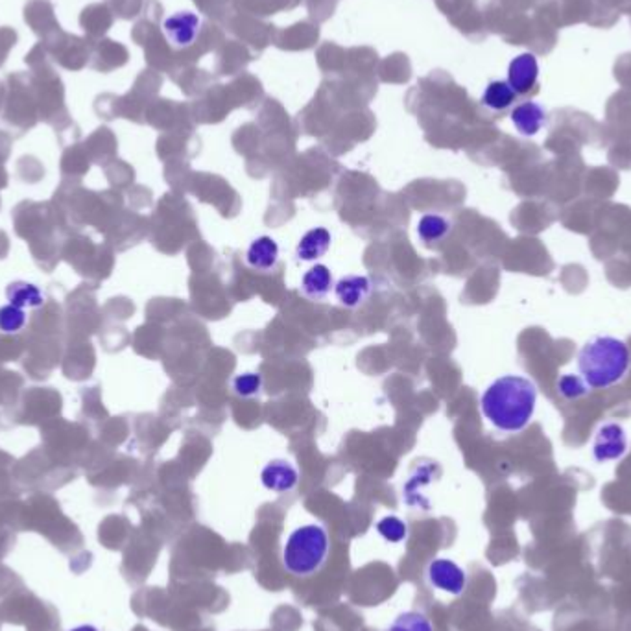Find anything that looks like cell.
I'll use <instances>...</instances> for the list:
<instances>
[{"label":"cell","mask_w":631,"mask_h":631,"mask_svg":"<svg viewBox=\"0 0 631 631\" xmlns=\"http://www.w3.org/2000/svg\"><path fill=\"white\" fill-rule=\"evenodd\" d=\"M538 404V386L520 375L491 382L480 397L484 417L501 432L515 434L529 427Z\"/></svg>","instance_id":"obj_1"},{"label":"cell","mask_w":631,"mask_h":631,"mask_svg":"<svg viewBox=\"0 0 631 631\" xmlns=\"http://www.w3.org/2000/svg\"><path fill=\"white\" fill-rule=\"evenodd\" d=\"M578 368L589 388L608 390L627 375L631 368V351L620 338L596 336L582 347Z\"/></svg>","instance_id":"obj_2"},{"label":"cell","mask_w":631,"mask_h":631,"mask_svg":"<svg viewBox=\"0 0 631 631\" xmlns=\"http://www.w3.org/2000/svg\"><path fill=\"white\" fill-rule=\"evenodd\" d=\"M331 552V538L322 524H301L290 532L280 552V561L287 573L296 578H312L318 574Z\"/></svg>","instance_id":"obj_3"},{"label":"cell","mask_w":631,"mask_h":631,"mask_svg":"<svg viewBox=\"0 0 631 631\" xmlns=\"http://www.w3.org/2000/svg\"><path fill=\"white\" fill-rule=\"evenodd\" d=\"M427 580L436 591L450 596H462L467 589V573L464 567L449 557H436L427 565Z\"/></svg>","instance_id":"obj_4"},{"label":"cell","mask_w":631,"mask_h":631,"mask_svg":"<svg viewBox=\"0 0 631 631\" xmlns=\"http://www.w3.org/2000/svg\"><path fill=\"white\" fill-rule=\"evenodd\" d=\"M203 21L194 12H175L163 21V33L173 49H189L201 33Z\"/></svg>","instance_id":"obj_5"},{"label":"cell","mask_w":631,"mask_h":631,"mask_svg":"<svg viewBox=\"0 0 631 631\" xmlns=\"http://www.w3.org/2000/svg\"><path fill=\"white\" fill-rule=\"evenodd\" d=\"M627 450L626 431L618 423H604L596 432L592 454L596 462H611L618 460Z\"/></svg>","instance_id":"obj_6"},{"label":"cell","mask_w":631,"mask_h":631,"mask_svg":"<svg viewBox=\"0 0 631 631\" xmlns=\"http://www.w3.org/2000/svg\"><path fill=\"white\" fill-rule=\"evenodd\" d=\"M261 482L271 493L283 495L290 493V491L298 487L299 473L292 462L277 458L264 466V469L261 471Z\"/></svg>","instance_id":"obj_7"},{"label":"cell","mask_w":631,"mask_h":631,"mask_svg":"<svg viewBox=\"0 0 631 631\" xmlns=\"http://www.w3.org/2000/svg\"><path fill=\"white\" fill-rule=\"evenodd\" d=\"M245 264L262 275L273 273L279 266V244L275 238L262 235L252 240L248 250H245Z\"/></svg>","instance_id":"obj_8"},{"label":"cell","mask_w":631,"mask_h":631,"mask_svg":"<svg viewBox=\"0 0 631 631\" xmlns=\"http://www.w3.org/2000/svg\"><path fill=\"white\" fill-rule=\"evenodd\" d=\"M538 76H539V63L534 54L524 52L511 59L508 68V84L517 93V96L530 93L538 84Z\"/></svg>","instance_id":"obj_9"},{"label":"cell","mask_w":631,"mask_h":631,"mask_svg":"<svg viewBox=\"0 0 631 631\" xmlns=\"http://www.w3.org/2000/svg\"><path fill=\"white\" fill-rule=\"evenodd\" d=\"M371 294V280L366 275H345L334 285V296L345 308H359Z\"/></svg>","instance_id":"obj_10"},{"label":"cell","mask_w":631,"mask_h":631,"mask_svg":"<svg viewBox=\"0 0 631 631\" xmlns=\"http://www.w3.org/2000/svg\"><path fill=\"white\" fill-rule=\"evenodd\" d=\"M452 233V222L438 213H427L417 222V236L427 248L438 250Z\"/></svg>","instance_id":"obj_11"},{"label":"cell","mask_w":631,"mask_h":631,"mask_svg":"<svg viewBox=\"0 0 631 631\" xmlns=\"http://www.w3.org/2000/svg\"><path fill=\"white\" fill-rule=\"evenodd\" d=\"M333 244V235L327 227H312L308 229L296 245V257L305 262H314L322 259Z\"/></svg>","instance_id":"obj_12"},{"label":"cell","mask_w":631,"mask_h":631,"mask_svg":"<svg viewBox=\"0 0 631 631\" xmlns=\"http://www.w3.org/2000/svg\"><path fill=\"white\" fill-rule=\"evenodd\" d=\"M511 122L515 129L524 137H534L541 131L547 122V113L538 102H522L511 111Z\"/></svg>","instance_id":"obj_13"},{"label":"cell","mask_w":631,"mask_h":631,"mask_svg":"<svg viewBox=\"0 0 631 631\" xmlns=\"http://www.w3.org/2000/svg\"><path fill=\"white\" fill-rule=\"evenodd\" d=\"M6 299L8 303L19 307V308H41L47 303L45 292L40 289V285L30 283V280H12L6 287Z\"/></svg>","instance_id":"obj_14"},{"label":"cell","mask_w":631,"mask_h":631,"mask_svg":"<svg viewBox=\"0 0 631 631\" xmlns=\"http://www.w3.org/2000/svg\"><path fill=\"white\" fill-rule=\"evenodd\" d=\"M333 273L325 264H314L301 277V290L310 299H324L333 289Z\"/></svg>","instance_id":"obj_15"},{"label":"cell","mask_w":631,"mask_h":631,"mask_svg":"<svg viewBox=\"0 0 631 631\" xmlns=\"http://www.w3.org/2000/svg\"><path fill=\"white\" fill-rule=\"evenodd\" d=\"M517 93L511 89L508 80H495L487 84L482 94V105L491 111H504L511 108Z\"/></svg>","instance_id":"obj_16"},{"label":"cell","mask_w":631,"mask_h":631,"mask_svg":"<svg viewBox=\"0 0 631 631\" xmlns=\"http://www.w3.org/2000/svg\"><path fill=\"white\" fill-rule=\"evenodd\" d=\"M377 534L390 545H401L408 539V524L397 515H384L375 524Z\"/></svg>","instance_id":"obj_17"},{"label":"cell","mask_w":631,"mask_h":631,"mask_svg":"<svg viewBox=\"0 0 631 631\" xmlns=\"http://www.w3.org/2000/svg\"><path fill=\"white\" fill-rule=\"evenodd\" d=\"M264 386V378L257 371H244L233 377L231 380V390L235 395L242 399H255L261 395Z\"/></svg>","instance_id":"obj_18"},{"label":"cell","mask_w":631,"mask_h":631,"mask_svg":"<svg viewBox=\"0 0 631 631\" xmlns=\"http://www.w3.org/2000/svg\"><path fill=\"white\" fill-rule=\"evenodd\" d=\"M386 631H434V626L425 613L404 611L394 618Z\"/></svg>","instance_id":"obj_19"},{"label":"cell","mask_w":631,"mask_h":631,"mask_svg":"<svg viewBox=\"0 0 631 631\" xmlns=\"http://www.w3.org/2000/svg\"><path fill=\"white\" fill-rule=\"evenodd\" d=\"M28 324V314L24 308H19L12 303L0 307V333L3 334H19Z\"/></svg>","instance_id":"obj_20"},{"label":"cell","mask_w":631,"mask_h":631,"mask_svg":"<svg viewBox=\"0 0 631 631\" xmlns=\"http://www.w3.org/2000/svg\"><path fill=\"white\" fill-rule=\"evenodd\" d=\"M589 386L583 382V378H578L574 375H564L557 380V394L565 399H580L587 395Z\"/></svg>","instance_id":"obj_21"},{"label":"cell","mask_w":631,"mask_h":631,"mask_svg":"<svg viewBox=\"0 0 631 631\" xmlns=\"http://www.w3.org/2000/svg\"><path fill=\"white\" fill-rule=\"evenodd\" d=\"M68 631H100V629L96 626H93V624H80V626L70 627Z\"/></svg>","instance_id":"obj_22"}]
</instances>
